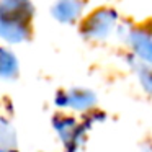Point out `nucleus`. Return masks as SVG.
I'll return each instance as SVG.
<instances>
[{"mask_svg":"<svg viewBox=\"0 0 152 152\" xmlns=\"http://www.w3.org/2000/svg\"><path fill=\"white\" fill-rule=\"evenodd\" d=\"M12 139H15V134L10 129V124H8L4 118H0V149L13 147Z\"/></svg>","mask_w":152,"mask_h":152,"instance_id":"20e7f679","label":"nucleus"},{"mask_svg":"<svg viewBox=\"0 0 152 152\" xmlns=\"http://www.w3.org/2000/svg\"><path fill=\"white\" fill-rule=\"evenodd\" d=\"M17 59L12 53L0 49V77H13L17 74Z\"/></svg>","mask_w":152,"mask_h":152,"instance_id":"f03ea898","label":"nucleus"},{"mask_svg":"<svg viewBox=\"0 0 152 152\" xmlns=\"http://www.w3.org/2000/svg\"><path fill=\"white\" fill-rule=\"evenodd\" d=\"M79 12H80V8L75 2H72V0H62V2L56 7L54 15H56L59 20H72V18H75V15L79 13Z\"/></svg>","mask_w":152,"mask_h":152,"instance_id":"7ed1b4c3","label":"nucleus"},{"mask_svg":"<svg viewBox=\"0 0 152 152\" xmlns=\"http://www.w3.org/2000/svg\"><path fill=\"white\" fill-rule=\"evenodd\" d=\"M31 15V5L28 0H4L0 5V18L12 21L28 20Z\"/></svg>","mask_w":152,"mask_h":152,"instance_id":"f257e3e1","label":"nucleus"}]
</instances>
